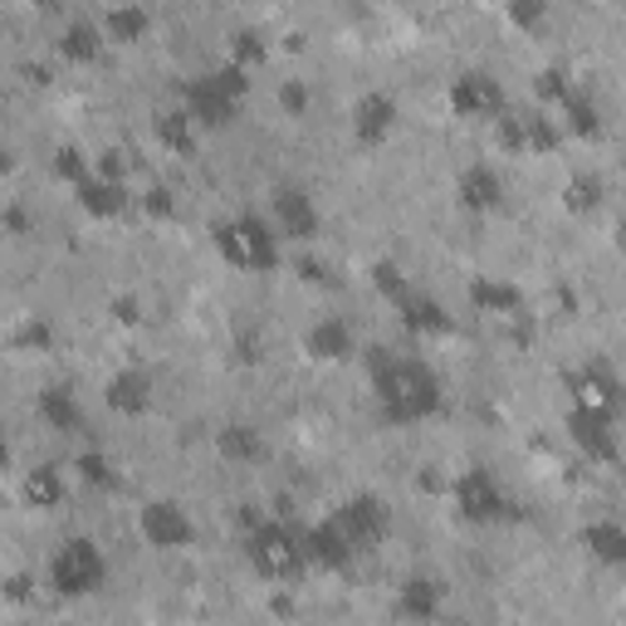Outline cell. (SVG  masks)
I'll return each mask as SVG.
<instances>
[{"mask_svg":"<svg viewBox=\"0 0 626 626\" xmlns=\"http://www.w3.org/2000/svg\"><path fill=\"white\" fill-rule=\"evenodd\" d=\"M78 480L94 485V489H113L118 485V470H113V460L104 450H84L78 455Z\"/></svg>","mask_w":626,"mask_h":626,"instance_id":"f546056e","label":"cell"},{"mask_svg":"<svg viewBox=\"0 0 626 626\" xmlns=\"http://www.w3.org/2000/svg\"><path fill=\"white\" fill-rule=\"evenodd\" d=\"M157 138L172 147V152H191V147H197V123L187 118V108H172L157 118Z\"/></svg>","mask_w":626,"mask_h":626,"instance_id":"4316f807","label":"cell"},{"mask_svg":"<svg viewBox=\"0 0 626 626\" xmlns=\"http://www.w3.org/2000/svg\"><path fill=\"white\" fill-rule=\"evenodd\" d=\"M299 269H304V279H318V284H328V269H323V265H318V259H304V265H299Z\"/></svg>","mask_w":626,"mask_h":626,"instance_id":"b9f144b4","label":"cell"},{"mask_svg":"<svg viewBox=\"0 0 626 626\" xmlns=\"http://www.w3.org/2000/svg\"><path fill=\"white\" fill-rule=\"evenodd\" d=\"M304 558H309V567H323V573H338V567L352 563V549L343 543V533L333 529V523H314L309 533H304Z\"/></svg>","mask_w":626,"mask_h":626,"instance_id":"2e32d148","label":"cell"},{"mask_svg":"<svg viewBox=\"0 0 626 626\" xmlns=\"http://www.w3.org/2000/svg\"><path fill=\"white\" fill-rule=\"evenodd\" d=\"M108 577V558L94 539H70L60 553L50 558V587L60 597H88Z\"/></svg>","mask_w":626,"mask_h":626,"instance_id":"5b68a950","label":"cell"},{"mask_svg":"<svg viewBox=\"0 0 626 626\" xmlns=\"http://www.w3.org/2000/svg\"><path fill=\"white\" fill-rule=\"evenodd\" d=\"M74 191H78V206L88 215H98V221H108V215L123 211V187L108 177H88V181H78Z\"/></svg>","mask_w":626,"mask_h":626,"instance_id":"7402d4cb","label":"cell"},{"mask_svg":"<svg viewBox=\"0 0 626 626\" xmlns=\"http://www.w3.org/2000/svg\"><path fill=\"white\" fill-rule=\"evenodd\" d=\"M54 172L70 181V187H78V181L94 177V172H88V162H84V152H74V147H60V152H54Z\"/></svg>","mask_w":626,"mask_h":626,"instance_id":"1f68e13d","label":"cell"},{"mask_svg":"<svg viewBox=\"0 0 626 626\" xmlns=\"http://www.w3.org/2000/svg\"><path fill=\"white\" fill-rule=\"evenodd\" d=\"M25 499L30 505H40V509H54L64 499V480H60V470L54 465H35V470L25 475Z\"/></svg>","mask_w":626,"mask_h":626,"instance_id":"484cf974","label":"cell"},{"mask_svg":"<svg viewBox=\"0 0 626 626\" xmlns=\"http://www.w3.org/2000/svg\"><path fill=\"white\" fill-rule=\"evenodd\" d=\"M215 250L225 255V265L245 269V275H265V269L279 265V235L265 215L245 211L235 221H221L215 225Z\"/></svg>","mask_w":626,"mask_h":626,"instance_id":"3957f363","label":"cell"},{"mask_svg":"<svg viewBox=\"0 0 626 626\" xmlns=\"http://www.w3.org/2000/svg\"><path fill=\"white\" fill-rule=\"evenodd\" d=\"M0 172H10V147L0 142Z\"/></svg>","mask_w":626,"mask_h":626,"instance_id":"7bdbcfd3","label":"cell"},{"mask_svg":"<svg viewBox=\"0 0 626 626\" xmlns=\"http://www.w3.org/2000/svg\"><path fill=\"white\" fill-rule=\"evenodd\" d=\"M147 211H152V215H172V191H162V187L147 191Z\"/></svg>","mask_w":626,"mask_h":626,"instance_id":"f35d334b","label":"cell"},{"mask_svg":"<svg viewBox=\"0 0 626 626\" xmlns=\"http://www.w3.org/2000/svg\"><path fill=\"white\" fill-rule=\"evenodd\" d=\"M450 108L460 118H499L505 113V88L495 74L485 70H465L450 78Z\"/></svg>","mask_w":626,"mask_h":626,"instance_id":"52a82bcc","label":"cell"},{"mask_svg":"<svg viewBox=\"0 0 626 626\" xmlns=\"http://www.w3.org/2000/svg\"><path fill=\"white\" fill-rule=\"evenodd\" d=\"M372 386H378L382 416L392 426H416V421L441 412V378L416 358H392L378 348L372 358Z\"/></svg>","mask_w":626,"mask_h":626,"instance_id":"6da1fadb","label":"cell"},{"mask_svg":"<svg viewBox=\"0 0 626 626\" xmlns=\"http://www.w3.org/2000/svg\"><path fill=\"white\" fill-rule=\"evenodd\" d=\"M6 597H10V602H25V597H30V577H25V573L10 577V583H6Z\"/></svg>","mask_w":626,"mask_h":626,"instance_id":"ab89813d","label":"cell"},{"mask_svg":"<svg viewBox=\"0 0 626 626\" xmlns=\"http://www.w3.org/2000/svg\"><path fill=\"white\" fill-rule=\"evenodd\" d=\"M573 392H577V412H592V416H617V406H622V386L602 362L577 372Z\"/></svg>","mask_w":626,"mask_h":626,"instance_id":"7c38bea8","label":"cell"},{"mask_svg":"<svg viewBox=\"0 0 626 626\" xmlns=\"http://www.w3.org/2000/svg\"><path fill=\"white\" fill-rule=\"evenodd\" d=\"M259 54H265V40H259V30H235V35H231V64H235V70L255 64Z\"/></svg>","mask_w":626,"mask_h":626,"instance_id":"4dcf8cb0","label":"cell"},{"mask_svg":"<svg viewBox=\"0 0 626 626\" xmlns=\"http://www.w3.org/2000/svg\"><path fill=\"white\" fill-rule=\"evenodd\" d=\"M396 128V98L382 94V88H372V94L358 98V108H352V138L362 147H382L392 138Z\"/></svg>","mask_w":626,"mask_h":626,"instance_id":"30bf717a","label":"cell"},{"mask_svg":"<svg viewBox=\"0 0 626 626\" xmlns=\"http://www.w3.org/2000/svg\"><path fill=\"white\" fill-rule=\"evenodd\" d=\"M328 523L343 533V543L352 553H368V549H378L386 539V529H392V509H386L378 495H352L338 505V514Z\"/></svg>","mask_w":626,"mask_h":626,"instance_id":"8992f818","label":"cell"},{"mask_svg":"<svg viewBox=\"0 0 626 626\" xmlns=\"http://www.w3.org/2000/svg\"><path fill=\"white\" fill-rule=\"evenodd\" d=\"M470 299H475V309L480 314H519L523 309V294L509 279H475Z\"/></svg>","mask_w":626,"mask_h":626,"instance_id":"603a6c76","label":"cell"},{"mask_svg":"<svg viewBox=\"0 0 626 626\" xmlns=\"http://www.w3.org/2000/svg\"><path fill=\"white\" fill-rule=\"evenodd\" d=\"M602 201V181L597 177H577L573 187H567V206L573 211H592Z\"/></svg>","mask_w":626,"mask_h":626,"instance_id":"d6a6232c","label":"cell"},{"mask_svg":"<svg viewBox=\"0 0 626 626\" xmlns=\"http://www.w3.org/2000/svg\"><path fill=\"white\" fill-rule=\"evenodd\" d=\"M543 15H549V6H539V0H533V6H509V20H514V25H539Z\"/></svg>","mask_w":626,"mask_h":626,"instance_id":"8d00e7d4","label":"cell"},{"mask_svg":"<svg viewBox=\"0 0 626 626\" xmlns=\"http://www.w3.org/2000/svg\"><path fill=\"white\" fill-rule=\"evenodd\" d=\"M113 314H118L123 323H138V304H132V299H118V304H113Z\"/></svg>","mask_w":626,"mask_h":626,"instance_id":"60d3db41","label":"cell"},{"mask_svg":"<svg viewBox=\"0 0 626 626\" xmlns=\"http://www.w3.org/2000/svg\"><path fill=\"white\" fill-rule=\"evenodd\" d=\"M583 543H587V553L597 558V563H607V567H622L626 563V529H622V523H612V519L587 523Z\"/></svg>","mask_w":626,"mask_h":626,"instance_id":"44dd1931","label":"cell"},{"mask_svg":"<svg viewBox=\"0 0 626 626\" xmlns=\"http://www.w3.org/2000/svg\"><path fill=\"white\" fill-rule=\"evenodd\" d=\"M104 30L94 25V20H70L64 25V40H60V50L70 54V60H78V64H88V60H98L104 54Z\"/></svg>","mask_w":626,"mask_h":626,"instance_id":"cb8c5ba5","label":"cell"},{"mask_svg":"<svg viewBox=\"0 0 626 626\" xmlns=\"http://www.w3.org/2000/svg\"><path fill=\"white\" fill-rule=\"evenodd\" d=\"M441 602H446V587L436 577H406L402 592H396V612L406 622H431L441 612Z\"/></svg>","mask_w":626,"mask_h":626,"instance_id":"e0dca14e","label":"cell"},{"mask_svg":"<svg viewBox=\"0 0 626 626\" xmlns=\"http://www.w3.org/2000/svg\"><path fill=\"white\" fill-rule=\"evenodd\" d=\"M567 436L577 450H587V460H617V431L612 416H592V412H567Z\"/></svg>","mask_w":626,"mask_h":626,"instance_id":"4fadbf2b","label":"cell"},{"mask_svg":"<svg viewBox=\"0 0 626 626\" xmlns=\"http://www.w3.org/2000/svg\"><path fill=\"white\" fill-rule=\"evenodd\" d=\"M15 343L20 348H44L50 343V323H44V318H25V328L15 333Z\"/></svg>","mask_w":626,"mask_h":626,"instance_id":"d590c367","label":"cell"},{"mask_svg":"<svg viewBox=\"0 0 626 626\" xmlns=\"http://www.w3.org/2000/svg\"><path fill=\"white\" fill-rule=\"evenodd\" d=\"M138 529L152 549H187V543L197 539V523H191V514L177 499H152V505H142Z\"/></svg>","mask_w":626,"mask_h":626,"instance_id":"9c48e42d","label":"cell"},{"mask_svg":"<svg viewBox=\"0 0 626 626\" xmlns=\"http://www.w3.org/2000/svg\"><path fill=\"white\" fill-rule=\"evenodd\" d=\"M396 309H402V323L412 328V333H450V314H446V304L441 299H431V294H406L402 304H396Z\"/></svg>","mask_w":626,"mask_h":626,"instance_id":"ac0fdd59","label":"cell"},{"mask_svg":"<svg viewBox=\"0 0 626 626\" xmlns=\"http://www.w3.org/2000/svg\"><path fill=\"white\" fill-rule=\"evenodd\" d=\"M40 421L50 431H78L84 426V406H78L70 386H50V392H40Z\"/></svg>","mask_w":626,"mask_h":626,"instance_id":"ffe728a7","label":"cell"},{"mask_svg":"<svg viewBox=\"0 0 626 626\" xmlns=\"http://www.w3.org/2000/svg\"><path fill=\"white\" fill-rule=\"evenodd\" d=\"M221 455L225 460H255L259 455V431L255 426H225L221 431Z\"/></svg>","mask_w":626,"mask_h":626,"instance_id":"f1b7e54d","label":"cell"},{"mask_svg":"<svg viewBox=\"0 0 626 626\" xmlns=\"http://www.w3.org/2000/svg\"><path fill=\"white\" fill-rule=\"evenodd\" d=\"M181 94H187V118L197 123V128H225V123L235 118V108H241V98H245V70L221 64V70L191 78Z\"/></svg>","mask_w":626,"mask_h":626,"instance_id":"277c9868","label":"cell"},{"mask_svg":"<svg viewBox=\"0 0 626 626\" xmlns=\"http://www.w3.org/2000/svg\"><path fill=\"white\" fill-rule=\"evenodd\" d=\"M499 201H505V181H499L495 167H470V172H460V206L495 211Z\"/></svg>","mask_w":626,"mask_h":626,"instance_id":"d6986e66","label":"cell"},{"mask_svg":"<svg viewBox=\"0 0 626 626\" xmlns=\"http://www.w3.org/2000/svg\"><path fill=\"white\" fill-rule=\"evenodd\" d=\"M152 396H157V382L147 368H123L118 378L108 382V406L123 416H142L152 412Z\"/></svg>","mask_w":626,"mask_h":626,"instance_id":"5bb4252c","label":"cell"},{"mask_svg":"<svg viewBox=\"0 0 626 626\" xmlns=\"http://www.w3.org/2000/svg\"><path fill=\"white\" fill-rule=\"evenodd\" d=\"M455 505H460V514L470 523H495L509 514V499L499 480L489 470H465L460 480H455Z\"/></svg>","mask_w":626,"mask_h":626,"instance_id":"ba28073f","label":"cell"},{"mask_svg":"<svg viewBox=\"0 0 626 626\" xmlns=\"http://www.w3.org/2000/svg\"><path fill=\"white\" fill-rule=\"evenodd\" d=\"M563 108H567V128L577 132V138H597L602 132V118H597V104L583 94V88L573 84V94L563 98Z\"/></svg>","mask_w":626,"mask_h":626,"instance_id":"83f0119b","label":"cell"},{"mask_svg":"<svg viewBox=\"0 0 626 626\" xmlns=\"http://www.w3.org/2000/svg\"><path fill=\"white\" fill-rule=\"evenodd\" d=\"M539 94H543V98H558V104H563V98L573 94V84H567V74H563V70H543V74H539Z\"/></svg>","mask_w":626,"mask_h":626,"instance_id":"e575fe53","label":"cell"},{"mask_svg":"<svg viewBox=\"0 0 626 626\" xmlns=\"http://www.w3.org/2000/svg\"><path fill=\"white\" fill-rule=\"evenodd\" d=\"M275 225L279 235H294V241H314L318 235V206H314V197L309 191H299V187H279L275 191Z\"/></svg>","mask_w":626,"mask_h":626,"instance_id":"8fae6325","label":"cell"},{"mask_svg":"<svg viewBox=\"0 0 626 626\" xmlns=\"http://www.w3.org/2000/svg\"><path fill=\"white\" fill-rule=\"evenodd\" d=\"M372 275H378V289L386 294V299H396V304H402L406 294H412V289H406V279H402V269H396V265H378V269H372Z\"/></svg>","mask_w":626,"mask_h":626,"instance_id":"836d02e7","label":"cell"},{"mask_svg":"<svg viewBox=\"0 0 626 626\" xmlns=\"http://www.w3.org/2000/svg\"><path fill=\"white\" fill-rule=\"evenodd\" d=\"M245 558L259 577H269V583H294V577L309 567V558H304V533L294 529V523H279V519L250 523Z\"/></svg>","mask_w":626,"mask_h":626,"instance_id":"7a4b0ae2","label":"cell"},{"mask_svg":"<svg viewBox=\"0 0 626 626\" xmlns=\"http://www.w3.org/2000/svg\"><path fill=\"white\" fill-rule=\"evenodd\" d=\"M352 348H358V338H352V328L343 318H318L309 333H304V352L318 362H348Z\"/></svg>","mask_w":626,"mask_h":626,"instance_id":"9a60e30c","label":"cell"},{"mask_svg":"<svg viewBox=\"0 0 626 626\" xmlns=\"http://www.w3.org/2000/svg\"><path fill=\"white\" fill-rule=\"evenodd\" d=\"M279 98H284V108H289V113H304V108H309V88H304V84H284Z\"/></svg>","mask_w":626,"mask_h":626,"instance_id":"74e56055","label":"cell"},{"mask_svg":"<svg viewBox=\"0 0 626 626\" xmlns=\"http://www.w3.org/2000/svg\"><path fill=\"white\" fill-rule=\"evenodd\" d=\"M147 25H152V10H142V6H113L108 15H104V40H142L147 35Z\"/></svg>","mask_w":626,"mask_h":626,"instance_id":"d4e9b609","label":"cell"}]
</instances>
